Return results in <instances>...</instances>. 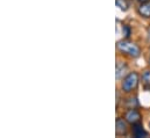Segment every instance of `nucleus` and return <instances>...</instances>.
<instances>
[{
  "label": "nucleus",
  "mask_w": 150,
  "mask_h": 138,
  "mask_svg": "<svg viewBox=\"0 0 150 138\" xmlns=\"http://www.w3.org/2000/svg\"><path fill=\"white\" fill-rule=\"evenodd\" d=\"M116 46H117V49H119L120 51L126 52V54H128V55H130V56H133V57H139L140 54H141V52H140V48H139L136 44L132 43V42L120 41Z\"/></svg>",
  "instance_id": "nucleus-1"
},
{
  "label": "nucleus",
  "mask_w": 150,
  "mask_h": 138,
  "mask_svg": "<svg viewBox=\"0 0 150 138\" xmlns=\"http://www.w3.org/2000/svg\"><path fill=\"white\" fill-rule=\"evenodd\" d=\"M139 84V74L136 72H130L122 81V89L125 92H130Z\"/></svg>",
  "instance_id": "nucleus-2"
},
{
  "label": "nucleus",
  "mask_w": 150,
  "mask_h": 138,
  "mask_svg": "<svg viewBox=\"0 0 150 138\" xmlns=\"http://www.w3.org/2000/svg\"><path fill=\"white\" fill-rule=\"evenodd\" d=\"M125 118H126L127 122H129V123H132V124H135V123H137V122L141 120V115H140V113H139L137 110L130 109V110H128V111L126 113Z\"/></svg>",
  "instance_id": "nucleus-3"
},
{
  "label": "nucleus",
  "mask_w": 150,
  "mask_h": 138,
  "mask_svg": "<svg viewBox=\"0 0 150 138\" xmlns=\"http://www.w3.org/2000/svg\"><path fill=\"white\" fill-rule=\"evenodd\" d=\"M127 131V124L122 118L116 120V134L117 135H123Z\"/></svg>",
  "instance_id": "nucleus-4"
},
{
  "label": "nucleus",
  "mask_w": 150,
  "mask_h": 138,
  "mask_svg": "<svg viewBox=\"0 0 150 138\" xmlns=\"http://www.w3.org/2000/svg\"><path fill=\"white\" fill-rule=\"evenodd\" d=\"M139 13H140L142 16L150 18V1L143 2V4L140 6V8H139Z\"/></svg>",
  "instance_id": "nucleus-5"
},
{
  "label": "nucleus",
  "mask_w": 150,
  "mask_h": 138,
  "mask_svg": "<svg viewBox=\"0 0 150 138\" xmlns=\"http://www.w3.org/2000/svg\"><path fill=\"white\" fill-rule=\"evenodd\" d=\"M133 132H134L135 137H147V132L144 131V129H143V127L141 124H136L135 123V125L133 128Z\"/></svg>",
  "instance_id": "nucleus-6"
},
{
  "label": "nucleus",
  "mask_w": 150,
  "mask_h": 138,
  "mask_svg": "<svg viewBox=\"0 0 150 138\" xmlns=\"http://www.w3.org/2000/svg\"><path fill=\"white\" fill-rule=\"evenodd\" d=\"M126 70H127V66H126L125 64L117 63V65H116V78L120 79V78L122 77V74L126 72Z\"/></svg>",
  "instance_id": "nucleus-7"
},
{
  "label": "nucleus",
  "mask_w": 150,
  "mask_h": 138,
  "mask_svg": "<svg viewBox=\"0 0 150 138\" xmlns=\"http://www.w3.org/2000/svg\"><path fill=\"white\" fill-rule=\"evenodd\" d=\"M116 6L120 7L122 11H127V8H128V5L125 0H116Z\"/></svg>",
  "instance_id": "nucleus-8"
},
{
  "label": "nucleus",
  "mask_w": 150,
  "mask_h": 138,
  "mask_svg": "<svg viewBox=\"0 0 150 138\" xmlns=\"http://www.w3.org/2000/svg\"><path fill=\"white\" fill-rule=\"evenodd\" d=\"M142 79H143V81L146 82V85L150 86V70L146 71V72L143 73V75H142Z\"/></svg>",
  "instance_id": "nucleus-9"
},
{
  "label": "nucleus",
  "mask_w": 150,
  "mask_h": 138,
  "mask_svg": "<svg viewBox=\"0 0 150 138\" xmlns=\"http://www.w3.org/2000/svg\"><path fill=\"white\" fill-rule=\"evenodd\" d=\"M139 1H140V2H142V4H143V2H147V1H149V0H139Z\"/></svg>",
  "instance_id": "nucleus-10"
}]
</instances>
